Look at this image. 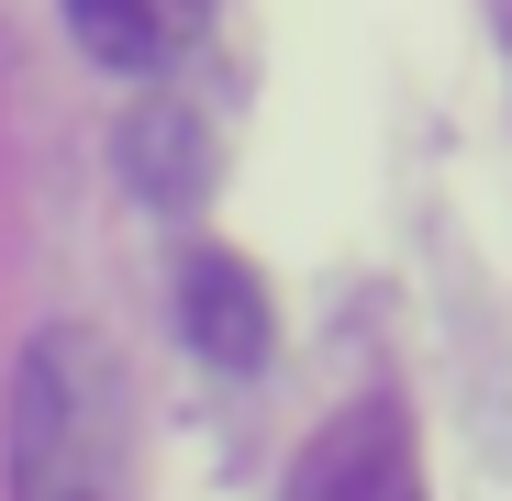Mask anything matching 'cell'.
<instances>
[{
    "mask_svg": "<svg viewBox=\"0 0 512 501\" xmlns=\"http://www.w3.org/2000/svg\"><path fill=\"white\" fill-rule=\"evenodd\" d=\"M67 34H78V56H101V67H123V78H145V67H167L190 45V0H67L56 12Z\"/></svg>",
    "mask_w": 512,
    "mask_h": 501,
    "instance_id": "cell-4",
    "label": "cell"
},
{
    "mask_svg": "<svg viewBox=\"0 0 512 501\" xmlns=\"http://www.w3.org/2000/svg\"><path fill=\"white\" fill-rule=\"evenodd\" d=\"M123 179H134L156 212H190V201H201V123H190L179 101H145V112L123 123Z\"/></svg>",
    "mask_w": 512,
    "mask_h": 501,
    "instance_id": "cell-5",
    "label": "cell"
},
{
    "mask_svg": "<svg viewBox=\"0 0 512 501\" xmlns=\"http://www.w3.org/2000/svg\"><path fill=\"white\" fill-rule=\"evenodd\" d=\"M423 468H412V412L390 390L346 401L334 424L290 457V501H412Z\"/></svg>",
    "mask_w": 512,
    "mask_h": 501,
    "instance_id": "cell-2",
    "label": "cell"
},
{
    "mask_svg": "<svg viewBox=\"0 0 512 501\" xmlns=\"http://www.w3.org/2000/svg\"><path fill=\"white\" fill-rule=\"evenodd\" d=\"M12 501H134V368L101 323H45L12 357L0 401Z\"/></svg>",
    "mask_w": 512,
    "mask_h": 501,
    "instance_id": "cell-1",
    "label": "cell"
},
{
    "mask_svg": "<svg viewBox=\"0 0 512 501\" xmlns=\"http://www.w3.org/2000/svg\"><path fill=\"white\" fill-rule=\"evenodd\" d=\"M179 323H190V346H201L212 368H268V346H279L268 290H256L245 257H190V268H179Z\"/></svg>",
    "mask_w": 512,
    "mask_h": 501,
    "instance_id": "cell-3",
    "label": "cell"
}]
</instances>
